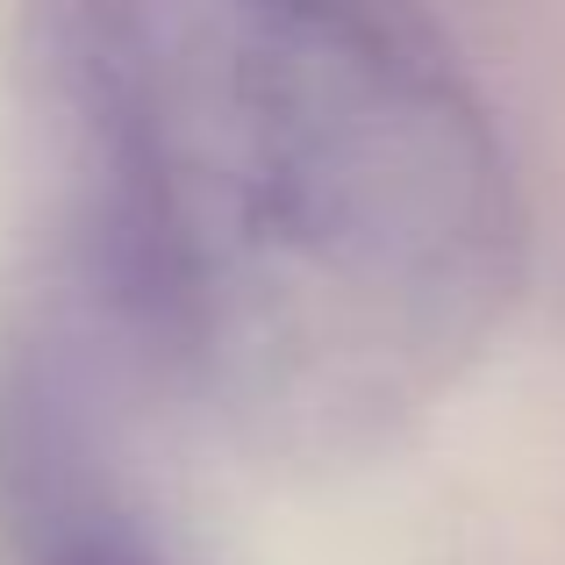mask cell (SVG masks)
<instances>
[{
  "instance_id": "cell-1",
  "label": "cell",
  "mask_w": 565,
  "mask_h": 565,
  "mask_svg": "<svg viewBox=\"0 0 565 565\" xmlns=\"http://www.w3.org/2000/svg\"><path fill=\"white\" fill-rule=\"evenodd\" d=\"M65 79L143 330L250 408L373 415L494 287V158L394 0H72Z\"/></svg>"
}]
</instances>
